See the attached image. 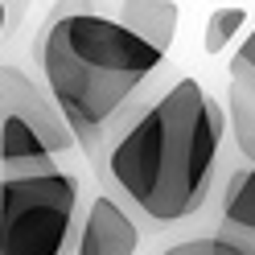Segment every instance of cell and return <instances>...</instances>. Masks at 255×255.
Segmentation results:
<instances>
[{
	"label": "cell",
	"instance_id": "obj_3",
	"mask_svg": "<svg viewBox=\"0 0 255 255\" xmlns=\"http://www.w3.org/2000/svg\"><path fill=\"white\" fill-rule=\"evenodd\" d=\"M78 177L58 161L0 173V255H66Z\"/></svg>",
	"mask_w": 255,
	"mask_h": 255
},
{
	"label": "cell",
	"instance_id": "obj_10",
	"mask_svg": "<svg viewBox=\"0 0 255 255\" xmlns=\"http://www.w3.org/2000/svg\"><path fill=\"white\" fill-rule=\"evenodd\" d=\"M231 66H243V70H251L255 74V29L239 41V50H235V58H231Z\"/></svg>",
	"mask_w": 255,
	"mask_h": 255
},
{
	"label": "cell",
	"instance_id": "obj_9",
	"mask_svg": "<svg viewBox=\"0 0 255 255\" xmlns=\"http://www.w3.org/2000/svg\"><path fill=\"white\" fill-rule=\"evenodd\" d=\"M243 25H247V8H239V4H222L210 12V21H206V54H222V50H231V41H239V33H243Z\"/></svg>",
	"mask_w": 255,
	"mask_h": 255
},
{
	"label": "cell",
	"instance_id": "obj_13",
	"mask_svg": "<svg viewBox=\"0 0 255 255\" xmlns=\"http://www.w3.org/2000/svg\"><path fill=\"white\" fill-rule=\"evenodd\" d=\"M4 4H8V17H12V25H17V21H21V12H25V4H29V0H4Z\"/></svg>",
	"mask_w": 255,
	"mask_h": 255
},
{
	"label": "cell",
	"instance_id": "obj_4",
	"mask_svg": "<svg viewBox=\"0 0 255 255\" xmlns=\"http://www.w3.org/2000/svg\"><path fill=\"white\" fill-rule=\"evenodd\" d=\"M74 148L66 116L21 66H0V173L58 161Z\"/></svg>",
	"mask_w": 255,
	"mask_h": 255
},
{
	"label": "cell",
	"instance_id": "obj_6",
	"mask_svg": "<svg viewBox=\"0 0 255 255\" xmlns=\"http://www.w3.org/2000/svg\"><path fill=\"white\" fill-rule=\"evenodd\" d=\"M116 17H120V25L132 29L136 37H144L152 50L169 54L173 37H177L181 12H177L173 0H120V4H116Z\"/></svg>",
	"mask_w": 255,
	"mask_h": 255
},
{
	"label": "cell",
	"instance_id": "obj_2",
	"mask_svg": "<svg viewBox=\"0 0 255 255\" xmlns=\"http://www.w3.org/2000/svg\"><path fill=\"white\" fill-rule=\"evenodd\" d=\"M37 66L74 140L99 156L111 124L165 66V54L120 25L103 0H58L37 33Z\"/></svg>",
	"mask_w": 255,
	"mask_h": 255
},
{
	"label": "cell",
	"instance_id": "obj_8",
	"mask_svg": "<svg viewBox=\"0 0 255 255\" xmlns=\"http://www.w3.org/2000/svg\"><path fill=\"white\" fill-rule=\"evenodd\" d=\"M222 231L255 235V165H243L227 177V189H222Z\"/></svg>",
	"mask_w": 255,
	"mask_h": 255
},
{
	"label": "cell",
	"instance_id": "obj_1",
	"mask_svg": "<svg viewBox=\"0 0 255 255\" xmlns=\"http://www.w3.org/2000/svg\"><path fill=\"white\" fill-rule=\"evenodd\" d=\"M227 116L198 78L136 99L103 140V173L148 222H185L210 198Z\"/></svg>",
	"mask_w": 255,
	"mask_h": 255
},
{
	"label": "cell",
	"instance_id": "obj_7",
	"mask_svg": "<svg viewBox=\"0 0 255 255\" xmlns=\"http://www.w3.org/2000/svg\"><path fill=\"white\" fill-rule=\"evenodd\" d=\"M227 99H231V132H235V144L239 152L255 161V74L243 66H231V87H227Z\"/></svg>",
	"mask_w": 255,
	"mask_h": 255
},
{
	"label": "cell",
	"instance_id": "obj_5",
	"mask_svg": "<svg viewBox=\"0 0 255 255\" xmlns=\"http://www.w3.org/2000/svg\"><path fill=\"white\" fill-rule=\"evenodd\" d=\"M136 247H140L136 218L111 194L91 198L83 231H78V243H74V255H136Z\"/></svg>",
	"mask_w": 255,
	"mask_h": 255
},
{
	"label": "cell",
	"instance_id": "obj_12",
	"mask_svg": "<svg viewBox=\"0 0 255 255\" xmlns=\"http://www.w3.org/2000/svg\"><path fill=\"white\" fill-rule=\"evenodd\" d=\"M12 29V17H8V4L4 0H0V41H4V33Z\"/></svg>",
	"mask_w": 255,
	"mask_h": 255
},
{
	"label": "cell",
	"instance_id": "obj_14",
	"mask_svg": "<svg viewBox=\"0 0 255 255\" xmlns=\"http://www.w3.org/2000/svg\"><path fill=\"white\" fill-rule=\"evenodd\" d=\"M251 165H255V161H251Z\"/></svg>",
	"mask_w": 255,
	"mask_h": 255
},
{
	"label": "cell",
	"instance_id": "obj_11",
	"mask_svg": "<svg viewBox=\"0 0 255 255\" xmlns=\"http://www.w3.org/2000/svg\"><path fill=\"white\" fill-rule=\"evenodd\" d=\"M165 255H214V239H189V243L169 247Z\"/></svg>",
	"mask_w": 255,
	"mask_h": 255
}]
</instances>
